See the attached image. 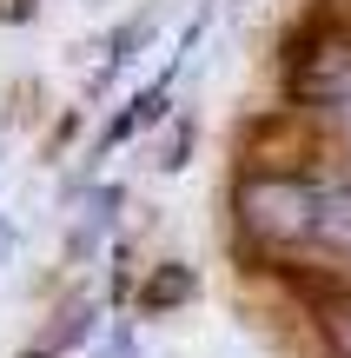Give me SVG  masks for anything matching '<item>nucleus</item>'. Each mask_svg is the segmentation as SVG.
Segmentation results:
<instances>
[{
  "instance_id": "obj_2",
  "label": "nucleus",
  "mask_w": 351,
  "mask_h": 358,
  "mask_svg": "<svg viewBox=\"0 0 351 358\" xmlns=\"http://www.w3.org/2000/svg\"><path fill=\"white\" fill-rule=\"evenodd\" d=\"M325 332H331V345H338V358H351V299H338V306L325 312Z\"/></svg>"
},
{
  "instance_id": "obj_1",
  "label": "nucleus",
  "mask_w": 351,
  "mask_h": 358,
  "mask_svg": "<svg viewBox=\"0 0 351 358\" xmlns=\"http://www.w3.org/2000/svg\"><path fill=\"white\" fill-rule=\"evenodd\" d=\"M239 219H246V232L265 239V245L351 259V173L345 179L259 173V179L239 186Z\"/></svg>"
}]
</instances>
